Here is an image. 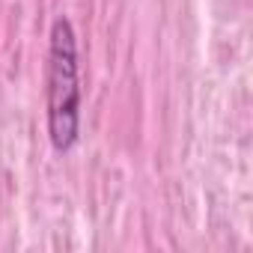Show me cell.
Wrapping results in <instances>:
<instances>
[{
  "mask_svg": "<svg viewBox=\"0 0 253 253\" xmlns=\"http://www.w3.org/2000/svg\"><path fill=\"white\" fill-rule=\"evenodd\" d=\"M81 98L78 36L72 21L60 15L48 45V137L57 152H69L81 140Z\"/></svg>",
  "mask_w": 253,
  "mask_h": 253,
  "instance_id": "1",
  "label": "cell"
}]
</instances>
